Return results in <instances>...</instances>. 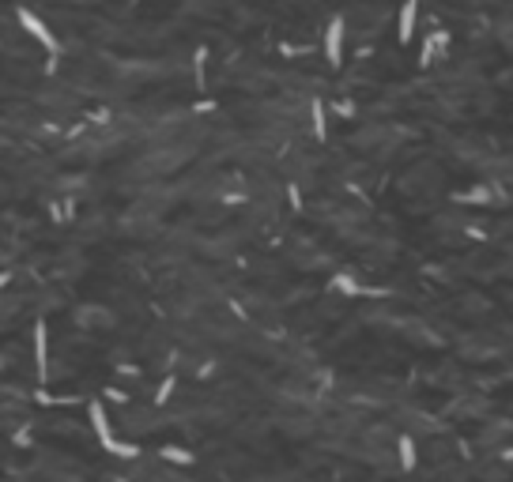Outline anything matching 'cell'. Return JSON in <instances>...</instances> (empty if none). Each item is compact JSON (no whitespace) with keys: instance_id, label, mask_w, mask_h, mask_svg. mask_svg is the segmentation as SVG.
Wrapping results in <instances>:
<instances>
[{"instance_id":"obj_1","label":"cell","mask_w":513,"mask_h":482,"mask_svg":"<svg viewBox=\"0 0 513 482\" xmlns=\"http://www.w3.org/2000/svg\"><path fill=\"white\" fill-rule=\"evenodd\" d=\"M87 419H91V430H95L98 445L106 448L110 456H121V460H133V456H140V445H133V441H121V437L113 434L110 414H106V407H102L98 399H91V404H87Z\"/></svg>"},{"instance_id":"obj_2","label":"cell","mask_w":513,"mask_h":482,"mask_svg":"<svg viewBox=\"0 0 513 482\" xmlns=\"http://www.w3.org/2000/svg\"><path fill=\"white\" fill-rule=\"evenodd\" d=\"M16 19H19V26H23V31H27V34L34 38V42L42 46L46 53H49V57H57V53H61V42H57V34L49 31V26H46L42 19H38L31 8H16Z\"/></svg>"},{"instance_id":"obj_3","label":"cell","mask_w":513,"mask_h":482,"mask_svg":"<svg viewBox=\"0 0 513 482\" xmlns=\"http://www.w3.org/2000/svg\"><path fill=\"white\" fill-rule=\"evenodd\" d=\"M344 19L332 16L325 26V61H328V68H340L344 64Z\"/></svg>"},{"instance_id":"obj_4","label":"cell","mask_w":513,"mask_h":482,"mask_svg":"<svg viewBox=\"0 0 513 482\" xmlns=\"http://www.w3.org/2000/svg\"><path fill=\"white\" fill-rule=\"evenodd\" d=\"M415 26H419V0H404V4H400V16H397V42H400V46H412Z\"/></svg>"},{"instance_id":"obj_5","label":"cell","mask_w":513,"mask_h":482,"mask_svg":"<svg viewBox=\"0 0 513 482\" xmlns=\"http://www.w3.org/2000/svg\"><path fill=\"white\" fill-rule=\"evenodd\" d=\"M34 366H38V381H49V328L46 320L34 324Z\"/></svg>"},{"instance_id":"obj_6","label":"cell","mask_w":513,"mask_h":482,"mask_svg":"<svg viewBox=\"0 0 513 482\" xmlns=\"http://www.w3.org/2000/svg\"><path fill=\"white\" fill-rule=\"evenodd\" d=\"M397 460H400V471H415V467H419V448H415V437L412 434H400L397 437Z\"/></svg>"},{"instance_id":"obj_7","label":"cell","mask_w":513,"mask_h":482,"mask_svg":"<svg viewBox=\"0 0 513 482\" xmlns=\"http://www.w3.org/2000/svg\"><path fill=\"white\" fill-rule=\"evenodd\" d=\"M159 460L174 463V467H193V463H196V452L181 448V445H163V448H159Z\"/></svg>"},{"instance_id":"obj_8","label":"cell","mask_w":513,"mask_h":482,"mask_svg":"<svg viewBox=\"0 0 513 482\" xmlns=\"http://www.w3.org/2000/svg\"><path fill=\"white\" fill-rule=\"evenodd\" d=\"M310 128H313V136H318V140L328 136V113H325V102L321 98L310 102Z\"/></svg>"},{"instance_id":"obj_9","label":"cell","mask_w":513,"mask_h":482,"mask_svg":"<svg viewBox=\"0 0 513 482\" xmlns=\"http://www.w3.org/2000/svg\"><path fill=\"white\" fill-rule=\"evenodd\" d=\"M332 290H340V294H347V298H355V294H362V287H359V279H355L351 272H336V275H332Z\"/></svg>"},{"instance_id":"obj_10","label":"cell","mask_w":513,"mask_h":482,"mask_svg":"<svg viewBox=\"0 0 513 482\" xmlns=\"http://www.w3.org/2000/svg\"><path fill=\"white\" fill-rule=\"evenodd\" d=\"M434 49H438V38H427V42H423V49H419V68H430V64H434Z\"/></svg>"},{"instance_id":"obj_11","label":"cell","mask_w":513,"mask_h":482,"mask_svg":"<svg viewBox=\"0 0 513 482\" xmlns=\"http://www.w3.org/2000/svg\"><path fill=\"white\" fill-rule=\"evenodd\" d=\"M487 200H491V189H468V193H460V204H487Z\"/></svg>"},{"instance_id":"obj_12","label":"cell","mask_w":513,"mask_h":482,"mask_svg":"<svg viewBox=\"0 0 513 482\" xmlns=\"http://www.w3.org/2000/svg\"><path fill=\"white\" fill-rule=\"evenodd\" d=\"M174 388H178V381H174V377H163V384H159V392H155V404H159V407H163V404H166V399H170V396H174Z\"/></svg>"},{"instance_id":"obj_13","label":"cell","mask_w":513,"mask_h":482,"mask_svg":"<svg viewBox=\"0 0 513 482\" xmlns=\"http://www.w3.org/2000/svg\"><path fill=\"white\" fill-rule=\"evenodd\" d=\"M117 482H133V478H117Z\"/></svg>"}]
</instances>
